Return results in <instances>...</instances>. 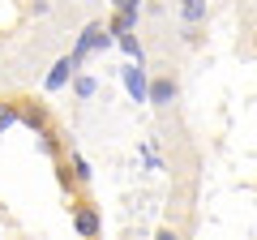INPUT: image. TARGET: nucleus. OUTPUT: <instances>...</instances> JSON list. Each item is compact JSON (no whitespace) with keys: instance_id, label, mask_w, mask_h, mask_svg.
Here are the masks:
<instances>
[{"instance_id":"9b49d317","label":"nucleus","mask_w":257,"mask_h":240,"mask_svg":"<svg viewBox=\"0 0 257 240\" xmlns=\"http://www.w3.org/2000/svg\"><path fill=\"white\" fill-rule=\"evenodd\" d=\"M180 43L184 47H202L206 43V26H180Z\"/></svg>"},{"instance_id":"7ed1b4c3","label":"nucleus","mask_w":257,"mask_h":240,"mask_svg":"<svg viewBox=\"0 0 257 240\" xmlns=\"http://www.w3.org/2000/svg\"><path fill=\"white\" fill-rule=\"evenodd\" d=\"M111 39H116V35L107 30V22H86V26H82V35L73 39V52L90 60L94 52H103V47H111Z\"/></svg>"},{"instance_id":"20e7f679","label":"nucleus","mask_w":257,"mask_h":240,"mask_svg":"<svg viewBox=\"0 0 257 240\" xmlns=\"http://www.w3.org/2000/svg\"><path fill=\"white\" fill-rule=\"evenodd\" d=\"M73 231L82 240H99V231H103V210L94 202H77L73 206Z\"/></svg>"},{"instance_id":"39448f33","label":"nucleus","mask_w":257,"mask_h":240,"mask_svg":"<svg viewBox=\"0 0 257 240\" xmlns=\"http://www.w3.org/2000/svg\"><path fill=\"white\" fill-rule=\"evenodd\" d=\"M172 13L180 26H210V0H172Z\"/></svg>"},{"instance_id":"423d86ee","label":"nucleus","mask_w":257,"mask_h":240,"mask_svg":"<svg viewBox=\"0 0 257 240\" xmlns=\"http://www.w3.org/2000/svg\"><path fill=\"white\" fill-rule=\"evenodd\" d=\"M69 94H73V103H77V107L94 103V94H99V77H94V73H86V69H82V73H77L73 82H69Z\"/></svg>"},{"instance_id":"f8f14e48","label":"nucleus","mask_w":257,"mask_h":240,"mask_svg":"<svg viewBox=\"0 0 257 240\" xmlns=\"http://www.w3.org/2000/svg\"><path fill=\"white\" fill-rule=\"evenodd\" d=\"M150 240H180V227H176V223H159Z\"/></svg>"},{"instance_id":"f257e3e1","label":"nucleus","mask_w":257,"mask_h":240,"mask_svg":"<svg viewBox=\"0 0 257 240\" xmlns=\"http://www.w3.org/2000/svg\"><path fill=\"white\" fill-rule=\"evenodd\" d=\"M180 94H184V77H180V69L176 65H155L150 69V90H146V103L155 111H172L176 103H180Z\"/></svg>"},{"instance_id":"0eeeda50","label":"nucleus","mask_w":257,"mask_h":240,"mask_svg":"<svg viewBox=\"0 0 257 240\" xmlns=\"http://www.w3.org/2000/svg\"><path fill=\"white\" fill-rule=\"evenodd\" d=\"M124 86H128V94H133V99H146L150 73H142V65H128V69H124Z\"/></svg>"},{"instance_id":"ddd939ff","label":"nucleus","mask_w":257,"mask_h":240,"mask_svg":"<svg viewBox=\"0 0 257 240\" xmlns=\"http://www.w3.org/2000/svg\"><path fill=\"white\" fill-rule=\"evenodd\" d=\"M111 13H138L142 18V0H111Z\"/></svg>"},{"instance_id":"4468645a","label":"nucleus","mask_w":257,"mask_h":240,"mask_svg":"<svg viewBox=\"0 0 257 240\" xmlns=\"http://www.w3.org/2000/svg\"><path fill=\"white\" fill-rule=\"evenodd\" d=\"M30 13H35V18H47V13H52V0H30Z\"/></svg>"},{"instance_id":"1a4fd4ad","label":"nucleus","mask_w":257,"mask_h":240,"mask_svg":"<svg viewBox=\"0 0 257 240\" xmlns=\"http://www.w3.org/2000/svg\"><path fill=\"white\" fill-rule=\"evenodd\" d=\"M69 167H73V185H90V180H94V172H90V163H86V159L82 155H69Z\"/></svg>"},{"instance_id":"f03ea898","label":"nucleus","mask_w":257,"mask_h":240,"mask_svg":"<svg viewBox=\"0 0 257 240\" xmlns=\"http://www.w3.org/2000/svg\"><path fill=\"white\" fill-rule=\"evenodd\" d=\"M82 69H86V56H77L73 47H69V52H60V56H52V65H47V73H43V90H47V94L69 90V82H73Z\"/></svg>"},{"instance_id":"6e6552de","label":"nucleus","mask_w":257,"mask_h":240,"mask_svg":"<svg viewBox=\"0 0 257 240\" xmlns=\"http://www.w3.org/2000/svg\"><path fill=\"white\" fill-rule=\"evenodd\" d=\"M18 120H22V107L13 99H0V133H9Z\"/></svg>"},{"instance_id":"9d476101","label":"nucleus","mask_w":257,"mask_h":240,"mask_svg":"<svg viewBox=\"0 0 257 240\" xmlns=\"http://www.w3.org/2000/svg\"><path fill=\"white\" fill-rule=\"evenodd\" d=\"M116 43H120V52H124L128 60H138V65L146 60V47H142V39H133V35H120Z\"/></svg>"}]
</instances>
